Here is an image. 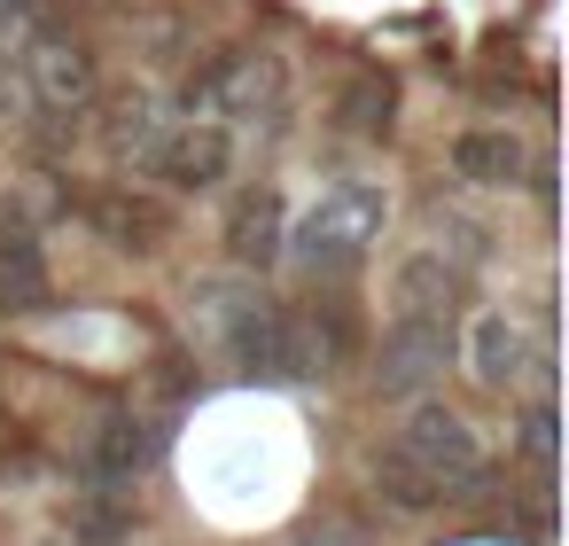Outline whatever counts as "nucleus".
<instances>
[{
	"mask_svg": "<svg viewBox=\"0 0 569 546\" xmlns=\"http://www.w3.org/2000/svg\"><path fill=\"white\" fill-rule=\"evenodd\" d=\"M0 17H17V24H32V17H48V0H0Z\"/></svg>",
	"mask_w": 569,
	"mask_h": 546,
	"instance_id": "nucleus-19",
	"label": "nucleus"
},
{
	"mask_svg": "<svg viewBox=\"0 0 569 546\" xmlns=\"http://www.w3.org/2000/svg\"><path fill=\"white\" fill-rule=\"evenodd\" d=\"M141 468H149V437H141V421H133V414H110V421L94 429V476L133 484Z\"/></svg>",
	"mask_w": 569,
	"mask_h": 546,
	"instance_id": "nucleus-15",
	"label": "nucleus"
},
{
	"mask_svg": "<svg viewBox=\"0 0 569 546\" xmlns=\"http://www.w3.org/2000/svg\"><path fill=\"white\" fill-rule=\"evenodd\" d=\"M445 359H452L445 320H390L382 359H375V390H382V398H421V390L445 375Z\"/></svg>",
	"mask_w": 569,
	"mask_h": 546,
	"instance_id": "nucleus-7",
	"label": "nucleus"
},
{
	"mask_svg": "<svg viewBox=\"0 0 569 546\" xmlns=\"http://www.w3.org/2000/svg\"><path fill=\"white\" fill-rule=\"evenodd\" d=\"M553 429H561V421H553V406H546V398H538V406H530V414H522V453H530V460H538V468H546V460H553Z\"/></svg>",
	"mask_w": 569,
	"mask_h": 546,
	"instance_id": "nucleus-17",
	"label": "nucleus"
},
{
	"mask_svg": "<svg viewBox=\"0 0 569 546\" xmlns=\"http://www.w3.org/2000/svg\"><path fill=\"white\" fill-rule=\"evenodd\" d=\"M390 453L398 460H413L429 484H437V499H452V492H476L483 484V437L452 414V406H437V398H413V414L398 421V437H390Z\"/></svg>",
	"mask_w": 569,
	"mask_h": 546,
	"instance_id": "nucleus-4",
	"label": "nucleus"
},
{
	"mask_svg": "<svg viewBox=\"0 0 569 546\" xmlns=\"http://www.w3.org/2000/svg\"><path fill=\"white\" fill-rule=\"evenodd\" d=\"M227 165H234V133H227L219 118H180V126L157 141V157H149V172H157L172 196H211V188L227 180Z\"/></svg>",
	"mask_w": 569,
	"mask_h": 546,
	"instance_id": "nucleus-5",
	"label": "nucleus"
},
{
	"mask_svg": "<svg viewBox=\"0 0 569 546\" xmlns=\"http://www.w3.org/2000/svg\"><path fill=\"white\" fill-rule=\"evenodd\" d=\"M227 359L242 375H297V328H289V312L266 305V297H242L227 312Z\"/></svg>",
	"mask_w": 569,
	"mask_h": 546,
	"instance_id": "nucleus-8",
	"label": "nucleus"
},
{
	"mask_svg": "<svg viewBox=\"0 0 569 546\" xmlns=\"http://www.w3.org/2000/svg\"><path fill=\"white\" fill-rule=\"evenodd\" d=\"M530 172V149L515 126H460L452 133V180L468 188H515Z\"/></svg>",
	"mask_w": 569,
	"mask_h": 546,
	"instance_id": "nucleus-9",
	"label": "nucleus"
},
{
	"mask_svg": "<svg viewBox=\"0 0 569 546\" xmlns=\"http://www.w3.org/2000/svg\"><path fill=\"white\" fill-rule=\"evenodd\" d=\"M227 258L234 266H258V274L281 258V196L273 188L234 196V211H227Z\"/></svg>",
	"mask_w": 569,
	"mask_h": 546,
	"instance_id": "nucleus-13",
	"label": "nucleus"
},
{
	"mask_svg": "<svg viewBox=\"0 0 569 546\" xmlns=\"http://www.w3.org/2000/svg\"><path fill=\"white\" fill-rule=\"evenodd\" d=\"M17 102H24V95H17V79H9V32H0V118H17Z\"/></svg>",
	"mask_w": 569,
	"mask_h": 546,
	"instance_id": "nucleus-18",
	"label": "nucleus"
},
{
	"mask_svg": "<svg viewBox=\"0 0 569 546\" xmlns=\"http://www.w3.org/2000/svg\"><path fill=\"white\" fill-rule=\"evenodd\" d=\"M336 126H343L351 141H382V133L398 126V79H390L382 63H359V71L336 87Z\"/></svg>",
	"mask_w": 569,
	"mask_h": 546,
	"instance_id": "nucleus-11",
	"label": "nucleus"
},
{
	"mask_svg": "<svg viewBox=\"0 0 569 546\" xmlns=\"http://www.w3.org/2000/svg\"><path fill=\"white\" fill-rule=\"evenodd\" d=\"M390 305H398V320H445L460 305V266L445 250H406L398 281H390Z\"/></svg>",
	"mask_w": 569,
	"mask_h": 546,
	"instance_id": "nucleus-10",
	"label": "nucleus"
},
{
	"mask_svg": "<svg viewBox=\"0 0 569 546\" xmlns=\"http://www.w3.org/2000/svg\"><path fill=\"white\" fill-rule=\"evenodd\" d=\"M382 219H390V196H382L375 180H343V188H328V196L305 211L297 235H281V250H297V266H305L312 281H343V274L367 266Z\"/></svg>",
	"mask_w": 569,
	"mask_h": 546,
	"instance_id": "nucleus-2",
	"label": "nucleus"
},
{
	"mask_svg": "<svg viewBox=\"0 0 569 546\" xmlns=\"http://www.w3.org/2000/svg\"><path fill=\"white\" fill-rule=\"evenodd\" d=\"M17 95L56 118V126H79L94 102H102V56L79 24L63 17H32L24 40H17Z\"/></svg>",
	"mask_w": 569,
	"mask_h": 546,
	"instance_id": "nucleus-1",
	"label": "nucleus"
},
{
	"mask_svg": "<svg viewBox=\"0 0 569 546\" xmlns=\"http://www.w3.org/2000/svg\"><path fill=\"white\" fill-rule=\"evenodd\" d=\"M375 492H382V499H390L398 515H429V507H437V484H429V476H421L413 460H398L390 445L375 453Z\"/></svg>",
	"mask_w": 569,
	"mask_h": 546,
	"instance_id": "nucleus-16",
	"label": "nucleus"
},
{
	"mask_svg": "<svg viewBox=\"0 0 569 546\" xmlns=\"http://www.w3.org/2000/svg\"><path fill=\"white\" fill-rule=\"evenodd\" d=\"M281 102H289V71H281L273 48H219V56L203 63V79H188V95H180L188 118H196V110H219V118H234V126L281 118Z\"/></svg>",
	"mask_w": 569,
	"mask_h": 546,
	"instance_id": "nucleus-3",
	"label": "nucleus"
},
{
	"mask_svg": "<svg viewBox=\"0 0 569 546\" xmlns=\"http://www.w3.org/2000/svg\"><path fill=\"white\" fill-rule=\"evenodd\" d=\"M87 219H94V235L118 242V250H157V242H164V203H149V196H133V188L87 196Z\"/></svg>",
	"mask_w": 569,
	"mask_h": 546,
	"instance_id": "nucleus-12",
	"label": "nucleus"
},
{
	"mask_svg": "<svg viewBox=\"0 0 569 546\" xmlns=\"http://www.w3.org/2000/svg\"><path fill=\"white\" fill-rule=\"evenodd\" d=\"M460 359H468V375H476L483 390H515V383H538V375H546V344H538L515 312H476Z\"/></svg>",
	"mask_w": 569,
	"mask_h": 546,
	"instance_id": "nucleus-6",
	"label": "nucleus"
},
{
	"mask_svg": "<svg viewBox=\"0 0 569 546\" xmlns=\"http://www.w3.org/2000/svg\"><path fill=\"white\" fill-rule=\"evenodd\" d=\"M157 141H164V118H157V102L133 87V95H118L110 102V118H102V149H110V165H149L157 157Z\"/></svg>",
	"mask_w": 569,
	"mask_h": 546,
	"instance_id": "nucleus-14",
	"label": "nucleus"
}]
</instances>
